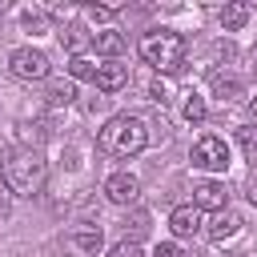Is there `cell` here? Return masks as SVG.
I'll use <instances>...</instances> for the list:
<instances>
[{"instance_id":"cell-1","label":"cell","mask_w":257,"mask_h":257,"mask_svg":"<svg viewBox=\"0 0 257 257\" xmlns=\"http://www.w3.org/2000/svg\"><path fill=\"white\" fill-rule=\"evenodd\" d=\"M0 181L12 197H36L48 181V161L40 157V149H16L4 169H0Z\"/></svg>"},{"instance_id":"cell-2","label":"cell","mask_w":257,"mask_h":257,"mask_svg":"<svg viewBox=\"0 0 257 257\" xmlns=\"http://www.w3.org/2000/svg\"><path fill=\"white\" fill-rule=\"evenodd\" d=\"M145 145H149V128H145L141 116H128V112L112 116V120L96 133V149L108 153V157H120V161H124V157H137Z\"/></svg>"},{"instance_id":"cell-3","label":"cell","mask_w":257,"mask_h":257,"mask_svg":"<svg viewBox=\"0 0 257 257\" xmlns=\"http://www.w3.org/2000/svg\"><path fill=\"white\" fill-rule=\"evenodd\" d=\"M137 52H141V60L153 64L161 76H173V72L185 64V36L173 32V28H153V32L141 36Z\"/></svg>"},{"instance_id":"cell-4","label":"cell","mask_w":257,"mask_h":257,"mask_svg":"<svg viewBox=\"0 0 257 257\" xmlns=\"http://www.w3.org/2000/svg\"><path fill=\"white\" fill-rule=\"evenodd\" d=\"M8 72L20 76V80H44V76L52 72V64H48V52L24 44V48H16V52L8 56Z\"/></svg>"},{"instance_id":"cell-5","label":"cell","mask_w":257,"mask_h":257,"mask_svg":"<svg viewBox=\"0 0 257 257\" xmlns=\"http://www.w3.org/2000/svg\"><path fill=\"white\" fill-rule=\"evenodd\" d=\"M189 161H193L197 169H205V173H225V169H229V145H225L221 137L205 133V137H201V141L193 145Z\"/></svg>"},{"instance_id":"cell-6","label":"cell","mask_w":257,"mask_h":257,"mask_svg":"<svg viewBox=\"0 0 257 257\" xmlns=\"http://www.w3.org/2000/svg\"><path fill=\"white\" fill-rule=\"evenodd\" d=\"M100 249H104L100 225H80V229L64 233V253L68 257H100Z\"/></svg>"},{"instance_id":"cell-7","label":"cell","mask_w":257,"mask_h":257,"mask_svg":"<svg viewBox=\"0 0 257 257\" xmlns=\"http://www.w3.org/2000/svg\"><path fill=\"white\" fill-rule=\"evenodd\" d=\"M169 229H173V237H197V233H205V213L193 201L189 205H177L169 213Z\"/></svg>"},{"instance_id":"cell-8","label":"cell","mask_w":257,"mask_h":257,"mask_svg":"<svg viewBox=\"0 0 257 257\" xmlns=\"http://www.w3.org/2000/svg\"><path fill=\"white\" fill-rule=\"evenodd\" d=\"M241 217L233 213V209H221V213H213L209 221H205V237L213 241V245H225V241H233L237 233H241Z\"/></svg>"},{"instance_id":"cell-9","label":"cell","mask_w":257,"mask_h":257,"mask_svg":"<svg viewBox=\"0 0 257 257\" xmlns=\"http://www.w3.org/2000/svg\"><path fill=\"white\" fill-rule=\"evenodd\" d=\"M104 197H108L112 205H137V197H141V181H137L133 173H112V177L104 181Z\"/></svg>"},{"instance_id":"cell-10","label":"cell","mask_w":257,"mask_h":257,"mask_svg":"<svg viewBox=\"0 0 257 257\" xmlns=\"http://www.w3.org/2000/svg\"><path fill=\"white\" fill-rule=\"evenodd\" d=\"M193 205L201 213H221V209H229V193L221 181H201V185H193Z\"/></svg>"},{"instance_id":"cell-11","label":"cell","mask_w":257,"mask_h":257,"mask_svg":"<svg viewBox=\"0 0 257 257\" xmlns=\"http://www.w3.org/2000/svg\"><path fill=\"white\" fill-rule=\"evenodd\" d=\"M100 92H120L124 84H128V68L124 64H116V60H104L100 68H96V80H92Z\"/></svg>"},{"instance_id":"cell-12","label":"cell","mask_w":257,"mask_h":257,"mask_svg":"<svg viewBox=\"0 0 257 257\" xmlns=\"http://www.w3.org/2000/svg\"><path fill=\"white\" fill-rule=\"evenodd\" d=\"M56 36H60V44H64L72 56H84V48H92V32H88L84 24H64Z\"/></svg>"},{"instance_id":"cell-13","label":"cell","mask_w":257,"mask_h":257,"mask_svg":"<svg viewBox=\"0 0 257 257\" xmlns=\"http://www.w3.org/2000/svg\"><path fill=\"white\" fill-rule=\"evenodd\" d=\"M92 48H96V56H120L124 52V36L116 32V28H96L92 32Z\"/></svg>"},{"instance_id":"cell-14","label":"cell","mask_w":257,"mask_h":257,"mask_svg":"<svg viewBox=\"0 0 257 257\" xmlns=\"http://www.w3.org/2000/svg\"><path fill=\"white\" fill-rule=\"evenodd\" d=\"M249 16H253V8H249V4H241V0H233V4H225V8L217 12V20H221V28H225V32L245 28V24H249Z\"/></svg>"},{"instance_id":"cell-15","label":"cell","mask_w":257,"mask_h":257,"mask_svg":"<svg viewBox=\"0 0 257 257\" xmlns=\"http://www.w3.org/2000/svg\"><path fill=\"white\" fill-rule=\"evenodd\" d=\"M96 68H100V64H96L92 56H72V60H68V76H72V80H96Z\"/></svg>"},{"instance_id":"cell-16","label":"cell","mask_w":257,"mask_h":257,"mask_svg":"<svg viewBox=\"0 0 257 257\" xmlns=\"http://www.w3.org/2000/svg\"><path fill=\"white\" fill-rule=\"evenodd\" d=\"M16 141H20L24 149H36V145L44 141V124H36V120H20V124H16Z\"/></svg>"},{"instance_id":"cell-17","label":"cell","mask_w":257,"mask_h":257,"mask_svg":"<svg viewBox=\"0 0 257 257\" xmlns=\"http://www.w3.org/2000/svg\"><path fill=\"white\" fill-rule=\"evenodd\" d=\"M116 12H120V4H84V8H80V16L92 20V24H108Z\"/></svg>"},{"instance_id":"cell-18","label":"cell","mask_w":257,"mask_h":257,"mask_svg":"<svg viewBox=\"0 0 257 257\" xmlns=\"http://www.w3.org/2000/svg\"><path fill=\"white\" fill-rule=\"evenodd\" d=\"M72 100H76V84H72V80H56V84L48 88V104H52V108L72 104Z\"/></svg>"},{"instance_id":"cell-19","label":"cell","mask_w":257,"mask_h":257,"mask_svg":"<svg viewBox=\"0 0 257 257\" xmlns=\"http://www.w3.org/2000/svg\"><path fill=\"white\" fill-rule=\"evenodd\" d=\"M213 92H217L221 100H233V96H241V80H237V76L217 72V76H213Z\"/></svg>"},{"instance_id":"cell-20","label":"cell","mask_w":257,"mask_h":257,"mask_svg":"<svg viewBox=\"0 0 257 257\" xmlns=\"http://www.w3.org/2000/svg\"><path fill=\"white\" fill-rule=\"evenodd\" d=\"M173 96H177V92H173L169 76H157V80L149 84V100H153V104H173Z\"/></svg>"},{"instance_id":"cell-21","label":"cell","mask_w":257,"mask_h":257,"mask_svg":"<svg viewBox=\"0 0 257 257\" xmlns=\"http://www.w3.org/2000/svg\"><path fill=\"white\" fill-rule=\"evenodd\" d=\"M181 112H185V120H193V124H197V120H205V112H209V104H205V96H197V92H189V100H185V108H181Z\"/></svg>"},{"instance_id":"cell-22","label":"cell","mask_w":257,"mask_h":257,"mask_svg":"<svg viewBox=\"0 0 257 257\" xmlns=\"http://www.w3.org/2000/svg\"><path fill=\"white\" fill-rule=\"evenodd\" d=\"M108 257H149V253H145L141 241H128V237H124V241H116V245L108 249Z\"/></svg>"},{"instance_id":"cell-23","label":"cell","mask_w":257,"mask_h":257,"mask_svg":"<svg viewBox=\"0 0 257 257\" xmlns=\"http://www.w3.org/2000/svg\"><path fill=\"white\" fill-rule=\"evenodd\" d=\"M237 141H241V149L249 153V161H257V128H237Z\"/></svg>"},{"instance_id":"cell-24","label":"cell","mask_w":257,"mask_h":257,"mask_svg":"<svg viewBox=\"0 0 257 257\" xmlns=\"http://www.w3.org/2000/svg\"><path fill=\"white\" fill-rule=\"evenodd\" d=\"M48 24V12H40V8H24V28H44Z\"/></svg>"},{"instance_id":"cell-25","label":"cell","mask_w":257,"mask_h":257,"mask_svg":"<svg viewBox=\"0 0 257 257\" xmlns=\"http://www.w3.org/2000/svg\"><path fill=\"white\" fill-rule=\"evenodd\" d=\"M153 257H185V253H181V249H177L173 241H161V245L153 249Z\"/></svg>"},{"instance_id":"cell-26","label":"cell","mask_w":257,"mask_h":257,"mask_svg":"<svg viewBox=\"0 0 257 257\" xmlns=\"http://www.w3.org/2000/svg\"><path fill=\"white\" fill-rule=\"evenodd\" d=\"M245 197L257 205V177H249V185H245Z\"/></svg>"},{"instance_id":"cell-27","label":"cell","mask_w":257,"mask_h":257,"mask_svg":"<svg viewBox=\"0 0 257 257\" xmlns=\"http://www.w3.org/2000/svg\"><path fill=\"white\" fill-rule=\"evenodd\" d=\"M8 217V201H4V193H0V221Z\"/></svg>"},{"instance_id":"cell-28","label":"cell","mask_w":257,"mask_h":257,"mask_svg":"<svg viewBox=\"0 0 257 257\" xmlns=\"http://www.w3.org/2000/svg\"><path fill=\"white\" fill-rule=\"evenodd\" d=\"M249 116L257 120V96H249Z\"/></svg>"},{"instance_id":"cell-29","label":"cell","mask_w":257,"mask_h":257,"mask_svg":"<svg viewBox=\"0 0 257 257\" xmlns=\"http://www.w3.org/2000/svg\"><path fill=\"white\" fill-rule=\"evenodd\" d=\"M4 12H8V4H4V0H0V16H4Z\"/></svg>"},{"instance_id":"cell-30","label":"cell","mask_w":257,"mask_h":257,"mask_svg":"<svg viewBox=\"0 0 257 257\" xmlns=\"http://www.w3.org/2000/svg\"><path fill=\"white\" fill-rule=\"evenodd\" d=\"M253 68H257V48H253Z\"/></svg>"}]
</instances>
